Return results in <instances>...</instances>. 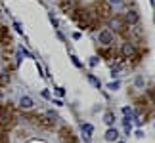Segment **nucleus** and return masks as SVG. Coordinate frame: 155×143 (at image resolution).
<instances>
[{
    "mask_svg": "<svg viewBox=\"0 0 155 143\" xmlns=\"http://www.w3.org/2000/svg\"><path fill=\"white\" fill-rule=\"evenodd\" d=\"M17 122V116H15V111H14V105H0V128L4 132H8L15 126Z\"/></svg>",
    "mask_w": 155,
    "mask_h": 143,
    "instance_id": "obj_1",
    "label": "nucleus"
},
{
    "mask_svg": "<svg viewBox=\"0 0 155 143\" xmlns=\"http://www.w3.org/2000/svg\"><path fill=\"white\" fill-rule=\"evenodd\" d=\"M31 124H35V126H38V128H46V130H50L54 128V122H56V115H52V113H48L46 116H38V115H27L25 116Z\"/></svg>",
    "mask_w": 155,
    "mask_h": 143,
    "instance_id": "obj_2",
    "label": "nucleus"
},
{
    "mask_svg": "<svg viewBox=\"0 0 155 143\" xmlns=\"http://www.w3.org/2000/svg\"><path fill=\"white\" fill-rule=\"evenodd\" d=\"M59 8H61V11H65V14L73 15L77 10H79V0H59Z\"/></svg>",
    "mask_w": 155,
    "mask_h": 143,
    "instance_id": "obj_3",
    "label": "nucleus"
},
{
    "mask_svg": "<svg viewBox=\"0 0 155 143\" xmlns=\"http://www.w3.org/2000/svg\"><path fill=\"white\" fill-rule=\"evenodd\" d=\"M59 138L63 143H77V138L73 135V130L71 128H61L59 130Z\"/></svg>",
    "mask_w": 155,
    "mask_h": 143,
    "instance_id": "obj_4",
    "label": "nucleus"
},
{
    "mask_svg": "<svg viewBox=\"0 0 155 143\" xmlns=\"http://www.w3.org/2000/svg\"><path fill=\"white\" fill-rule=\"evenodd\" d=\"M0 44H4V46H10L12 44L10 31H8V27H4V25H0Z\"/></svg>",
    "mask_w": 155,
    "mask_h": 143,
    "instance_id": "obj_5",
    "label": "nucleus"
},
{
    "mask_svg": "<svg viewBox=\"0 0 155 143\" xmlns=\"http://www.w3.org/2000/svg\"><path fill=\"white\" fill-rule=\"evenodd\" d=\"M123 56H124V57H138V53H136L134 46L130 44V42H124V44H123Z\"/></svg>",
    "mask_w": 155,
    "mask_h": 143,
    "instance_id": "obj_6",
    "label": "nucleus"
},
{
    "mask_svg": "<svg viewBox=\"0 0 155 143\" xmlns=\"http://www.w3.org/2000/svg\"><path fill=\"white\" fill-rule=\"evenodd\" d=\"M100 42H102V44H111L113 42V33L107 31V29L102 31V33H100Z\"/></svg>",
    "mask_w": 155,
    "mask_h": 143,
    "instance_id": "obj_7",
    "label": "nucleus"
},
{
    "mask_svg": "<svg viewBox=\"0 0 155 143\" xmlns=\"http://www.w3.org/2000/svg\"><path fill=\"white\" fill-rule=\"evenodd\" d=\"M19 107H21V109H31V107H33V99H31V97H27V95H25V97H21Z\"/></svg>",
    "mask_w": 155,
    "mask_h": 143,
    "instance_id": "obj_8",
    "label": "nucleus"
},
{
    "mask_svg": "<svg viewBox=\"0 0 155 143\" xmlns=\"http://www.w3.org/2000/svg\"><path fill=\"white\" fill-rule=\"evenodd\" d=\"M136 21H138V15H136V11H128V14H127V23H128V25H134Z\"/></svg>",
    "mask_w": 155,
    "mask_h": 143,
    "instance_id": "obj_9",
    "label": "nucleus"
},
{
    "mask_svg": "<svg viewBox=\"0 0 155 143\" xmlns=\"http://www.w3.org/2000/svg\"><path fill=\"white\" fill-rule=\"evenodd\" d=\"M105 139H107V141H115V139H117V132H115V130H107Z\"/></svg>",
    "mask_w": 155,
    "mask_h": 143,
    "instance_id": "obj_10",
    "label": "nucleus"
},
{
    "mask_svg": "<svg viewBox=\"0 0 155 143\" xmlns=\"http://www.w3.org/2000/svg\"><path fill=\"white\" fill-rule=\"evenodd\" d=\"M10 82V76L8 75H0V86H6Z\"/></svg>",
    "mask_w": 155,
    "mask_h": 143,
    "instance_id": "obj_11",
    "label": "nucleus"
},
{
    "mask_svg": "<svg viewBox=\"0 0 155 143\" xmlns=\"http://www.w3.org/2000/svg\"><path fill=\"white\" fill-rule=\"evenodd\" d=\"M105 122H107V124L113 122V115H111V113H107V115H105Z\"/></svg>",
    "mask_w": 155,
    "mask_h": 143,
    "instance_id": "obj_12",
    "label": "nucleus"
},
{
    "mask_svg": "<svg viewBox=\"0 0 155 143\" xmlns=\"http://www.w3.org/2000/svg\"><path fill=\"white\" fill-rule=\"evenodd\" d=\"M84 130H86L88 134H92V126H90V124H86V126H84Z\"/></svg>",
    "mask_w": 155,
    "mask_h": 143,
    "instance_id": "obj_13",
    "label": "nucleus"
},
{
    "mask_svg": "<svg viewBox=\"0 0 155 143\" xmlns=\"http://www.w3.org/2000/svg\"><path fill=\"white\" fill-rule=\"evenodd\" d=\"M150 95H151V97L155 99V90H150Z\"/></svg>",
    "mask_w": 155,
    "mask_h": 143,
    "instance_id": "obj_14",
    "label": "nucleus"
}]
</instances>
